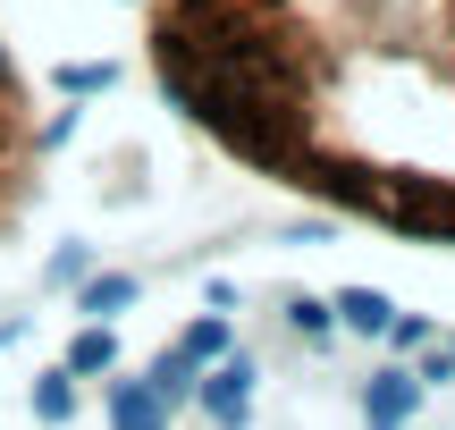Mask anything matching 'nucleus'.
<instances>
[{"instance_id": "f257e3e1", "label": "nucleus", "mask_w": 455, "mask_h": 430, "mask_svg": "<svg viewBox=\"0 0 455 430\" xmlns=\"http://www.w3.org/2000/svg\"><path fill=\"white\" fill-rule=\"evenodd\" d=\"M152 68L244 169L455 245V0H152Z\"/></svg>"}, {"instance_id": "f03ea898", "label": "nucleus", "mask_w": 455, "mask_h": 430, "mask_svg": "<svg viewBox=\"0 0 455 430\" xmlns=\"http://www.w3.org/2000/svg\"><path fill=\"white\" fill-rule=\"evenodd\" d=\"M34 118H26V84H17V68L0 60V228L17 219V203H26L34 186Z\"/></svg>"}, {"instance_id": "7ed1b4c3", "label": "nucleus", "mask_w": 455, "mask_h": 430, "mask_svg": "<svg viewBox=\"0 0 455 430\" xmlns=\"http://www.w3.org/2000/svg\"><path fill=\"white\" fill-rule=\"evenodd\" d=\"M195 397L212 405V422L244 430V414H253V354H228V363H212V380H195Z\"/></svg>"}, {"instance_id": "20e7f679", "label": "nucleus", "mask_w": 455, "mask_h": 430, "mask_svg": "<svg viewBox=\"0 0 455 430\" xmlns=\"http://www.w3.org/2000/svg\"><path fill=\"white\" fill-rule=\"evenodd\" d=\"M413 405H422V380L413 371H371V388H363V422L371 430H405Z\"/></svg>"}, {"instance_id": "39448f33", "label": "nucleus", "mask_w": 455, "mask_h": 430, "mask_svg": "<svg viewBox=\"0 0 455 430\" xmlns=\"http://www.w3.org/2000/svg\"><path fill=\"white\" fill-rule=\"evenodd\" d=\"M110 430H169V405L144 380H110Z\"/></svg>"}, {"instance_id": "423d86ee", "label": "nucleus", "mask_w": 455, "mask_h": 430, "mask_svg": "<svg viewBox=\"0 0 455 430\" xmlns=\"http://www.w3.org/2000/svg\"><path fill=\"white\" fill-rule=\"evenodd\" d=\"M329 321H346V330L379 338V330H388V321H396V304L379 296V287H346V296H338V313H329Z\"/></svg>"}, {"instance_id": "0eeeda50", "label": "nucleus", "mask_w": 455, "mask_h": 430, "mask_svg": "<svg viewBox=\"0 0 455 430\" xmlns=\"http://www.w3.org/2000/svg\"><path fill=\"white\" fill-rule=\"evenodd\" d=\"M110 363H118V338L101 330V321H84V330H76V346H68V363H60V371H68V380H93V371H110Z\"/></svg>"}, {"instance_id": "6e6552de", "label": "nucleus", "mask_w": 455, "mask_h": 430, "mask_svg": "<svg viewBox=\"0 0 455 430\" xmlns=\"http://www.w3.org/2000/svg\"><path fill=\"white\" fill-rule=\"evenodd\" d=\"M144 388H152V397L169 405V414H178V405L195 397V363H186L178 346H169V354H152V371H144Z\"/></svg>"}, {"instance_id": "1a4fd4ad", "label": "nucleus", "mask_w": 455, "mask_h": 430, "mask_svg": "<svg viewBox=\"0 0 455 430\" xmlns=\"http://www.w3.org/2000/svg\"><path fill=\"white\" fill-rule=\"evenodd\" d=\"M178 354L203 371V363H228V354H236V338H228V321H195V330L178 338Z\"/></svg>"}, {"instance_id": "9d476101", "label": "nucleus", "mask_w": 455, "mask_h": 430, "mask_svg": "<svg viewBox=\"0 0 455 430\" xmlns=\"http://www.w3.org/2000/svg\"><path fill=\"white\" fill-rule=\"evenodd\" d=\"M76 304H84L93 321H101V313H127V304H135V279H127V270H101V279H84Z\"/></svg>"}, {"instance_id": "9b49d317", "label": "nucleus", "mask_w": 455, "mask_h": 430, "mask_svg": "<svg viewBox=\"0 0 455 430\" xmlns=\"http://www.w3.org/2000/svg\"><path fill=\"white\" fill-rule=\"evenodd\" d=\"M34 414L60 430L68 414H76V380H68V371H43V380H34Z\"/></svg>"}, {"instance_id": "f8f14e48", "label": "nucleus", "mask_w": 455, "mask_h": 430, "mask_svg": "<svg viewBox=\"0 0 455 430\" xmlns=\"http://www.w3.org/2000/svg\"><path fill=\"white\" fill-rule=\"evenodd\" d=\"M110 76H118L110 60H68V68H60L51 84H60V93H110Z\"/></svg>"}, {"instance_id": "ddd939ff", "label": "nucleus", "mask_w": 455, "mask_h": 430, "mask_svg": "<svg viewBox=\"0 0 455 430\" xmlns=\"http://www.w3.org/2000/svg\"><path fill=\"white\" fill-rule=\"evenodd\" d=\"M287 330H295V338H329V304H321V296H295V304H287Z\"/></svg>"}, {"instance_id": "4468645a", "label": "nucleus", "mask_w": 455, "mask_h": 430, "mask_svg": "<svg viewBox=\"0 0 455 430\" xmlns=\"http://www.w3.org/2000/svg\"><path fill=\"white\" fill-rule=\"evenodd\" d=\"M84 279V245H60L51 253V287H76Z\"/></svg>"}]
</instances>
